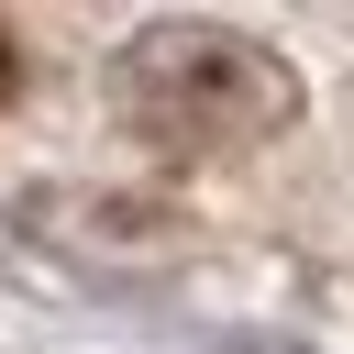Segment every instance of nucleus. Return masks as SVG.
<instances>
[{
  "mask_svg": "<svg viewBox=\"0 0 354 354\" xmlns=\"http://www.w3.org/2000/svg\"><path fill=\"white\" fill-rule=\"evenodd\" d=\"M0 100H11V44H0Z\"/></svg>",
  "mask_w": 354,
  "mask_h": 354,
  "instance_id": "f257e3e1",
  "label": "nucleus"
}]
</instances>
